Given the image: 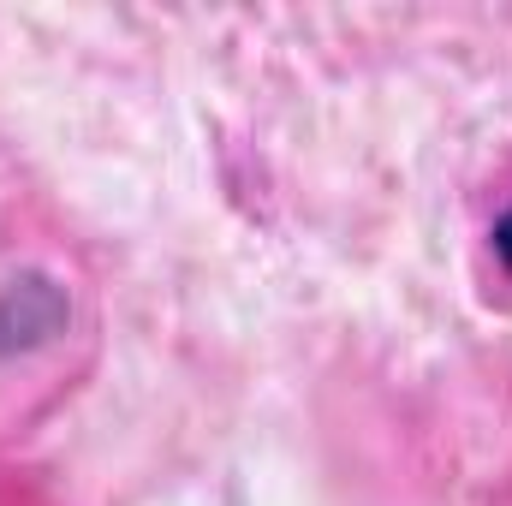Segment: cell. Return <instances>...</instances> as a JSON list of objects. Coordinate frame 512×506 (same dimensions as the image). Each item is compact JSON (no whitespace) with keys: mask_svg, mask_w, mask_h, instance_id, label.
I'll use <instances>...</instances> for the list:
<instances>
[{"mask_svg":"<svg viewBox=\"0 0 512 506\" xmlns=\"http://www.w3.org/2000/svg\"><path fill=\"white\" fill-rule=\"evenodd\" d=\"M495 256H501V268L512 274V209L501 215V227H495Z\"/></svg>","mask_w":512,"mask_h":506,"instance_id":"cell-1","label":"cell"}]
</instances>
